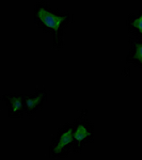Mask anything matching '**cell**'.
<instances>
[{
	"label": "cell",
	"instance_id": "cell-6",
	"mask_svg": "<svg viewBox=\"0 0 142 160\" xmlns=\"http://www.w3.org/2000/svg\"><path fill=\"white\" fill-rule=\"evenodd\" d=\"M127 27L131 34L137 38H142V10L131 13L127 19Z\"/></svg>",
	"mask_w": 142,
	"mask_h": 160
},
{
	"label": "cell",
	"instance_id": "cell-7",
	"mask_svg": "<svg viewBox=\"0 0 142 160\" xmlns=\"http://www.w3.org/2000/svg\"><path fill=\"white\" fill-rule=\"evenodd\" d=\"M127 62H131L139 68H142V38H137L127 56Z\"/></svg>",
	"mask_w": 142,
	"mask_h": 160
},
{
	"label": "cell",
	"instance_id": "cell-3",
	"mask_svg": "<svg viewBox=\"0 0 142 160\" xmlns=\"http://www.w3.org/2000/svg\"><path fill=\"white\" fill-rule=\"evenodd\" d=\"M74 124V145L73 153H80L84 145L94 139V126L90 121L79 118Z\"/></svg>",
	"mask_w": 142,
	"mask_h": 160
},
{
	"label": "cell",
	"instance_id": "cell-2",
	"mask_svg": "<svg viewBox=\"0 0 142 160\" xmlns=\"http://www.w3.org/2000/svg\"><path fill=\"white\" fill-rule=\"evenodd\" d=\"M74 145V124L65 123L57 131L49 148L50 157H68L73 151Z\"/></svg>",
	"mask_w": 142,
	"mask_h": 160
},
{
	"label": "cell",
	"instance_id": "cell-1",
	"mask_svg": "<svg viewBox=\"0 0 142 160\" xmlns=\"http://www.w3.org/2000/svg\"><path fill=\"white\" fill-rule=\"evenodd\" d=\"M35 22L45 31L53 33V47L59 49L63 46L64 29L73 20V15L68 11L51 8L47 2L40 1L35 4Z\"/></svg>",
	"mask_w": 142,
	"mask_h": 160
},
{
	"label": "cell",
	"instance_id": "cell-4",
	"mask_svg": "<svg viewBox=\"0 0 142 160\" xmlns=\"http://www.w3.org/2000/svg\"><path fill=\"white\" fill-rule=\"evenodd\" d=\"M26 95L6 94L2 95V102L8 106V118H23L26 114L25 111Z\"/></svg>",
	"mask_w": 142,
	"mask_h": 160
},
{
	"label": "cell",
	"instance_id": "cell-5",
	"mask_svg": "<svg viewBox=\"0 0 142 160\" xmlns=\"http://www.w3.org/2000/svg\"><path fill=\"white\" fill-rule=\"evenodd\" d=\"M47 99V91L45 88H38L31 95L25 96V111L26 115L31 117L43 108L44 102Z\"/></svg>",
	"mask_w": 142,
	"mask_h": 160
}]
</instances>
